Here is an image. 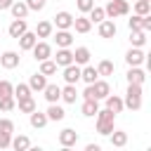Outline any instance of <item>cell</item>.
<instances>
[{
	"label": "cell",
	"instance_id": "obj_31",
	"mask_svg": "<svg viewBox=\"0 0 151 151\" xmlns=\"http://www.w3.org/2000/svg\"><path fill=\"white\" fill-rule=\"evenodd\" d=\"M52 33H54L52 21H38V26H35V35L38 38H50Z\"/></svg>",
	"mask_w": 151,
	"mask_h": 151
},
{
	"label": "cell",
	"instance_id": "obj_30",
	"mask_svg": "<svg viewBox=\"0 0 151 151\" xmlns=\"http://www.w3.org/2000/svg\"><path fill=\"white\" fill-rule=\"evenodd\" d=\"M144 80H146V73H144L139 66H130V71H127V83H139V85H144Z\"/></svg>",
	"mask_w": 151,
	"mask_h": 151
},
{
	"label": "cell",
	"instance_id": "obj_29",
	"mask_svg": "<svg viewBox=\"0 0 151 151\" xmlns=\"http://www.w3.org/2000/svg\"><path fill=\"white\" fill-rule=\"evenodd\" d=\"M71 28H76V33H90V28H92V21H90L87 17H76Z\"/></svg>",
	"mask_w": 151,
	"mask_h": 151
},
{
	"label": "cell",
	"instance_id": "obj_27",
	"mask_svg": "<svg viewBox=\"0 0 151 151\" xmlns=\"http://www.w3.org/2000/svg\"><path fill=\"white\" fill-rule=\"evenodd\" d=\"M45 113H47V120H54V123H57V120H64V116H66L64 106H59L57 101H54V104H50Z\"/></svg>",
	"mask_w": 151,
	"mask_h": 151
},
{
	"label": "cell",
	"instance_id": "obj_38",
	"mask_svg": "<svg viewBox=\"0 0 151 151\" xmlns=\"http://www.w3.org/2000/svg\"><path fill=\"white\" fill-rule=\"evenodd\" d=\"M14 106H17V99H14L12 94H7V97H0V111H5V113H7V111H12Z\"/></svg>",
	"mask_w": 151,
	"mask_h": 151
},
{
	"label": "cell",
	"instance_id": "obj_17",
	"mask_svg": "<svg viewBox=\"0 0 151 151\" xmlns=\"http://www.w3.org/2000/svg\"><path fill=\"white\" fill-rule=\"evenodd\" d=\"M64 80L71 83V85H76V83L80 80V66H78V64H68V66H64Z\"/></svg>",
	"mask_w": 151,
	"mask_h": 151
},
{
	"label": "cell",
	"instance_id": "obj_35",
	"mask_svg": "<svg viewBox=\"0 0 151 151\" xmlns=\"http://www.w3.org/2000/svg\"><path fill=\"white\" fill-rule=\"evenodd\" d=\"M113 71H116V66H113V61H109V59H101L99 66H97V73H99V76H113Z\"/></svg>",
	"mask_w": 151,
	"mask_h": 151
},
{
	"label": "cell",
	"instance_id": "obj_3",
	"mask_svg": "<svg viewBox=\"0 0 151 151\" xmlns=\"http://www.w3.org/2000/svg\"><path fill=\"white\" fill-rule=\"evenodd\" d=\"M104 14H106V19L125 17V14H130V2L127 0H109L104 7Z\"/></svg>",
	"mask_w": 151,
	"mask_h": 151
},
{
	"label": "cell",
	"instance_id": "obj_15",
	"mask_svg": "<svg viewBox=\"0 0 151 151\" xmlns=\"http://www.w3.org/2000/svg\"><path fill=\"white\" fill-rule=\"evenodd\" d=\"M28 123H31V127H35V130H42L50 120H47V113H42V111H31L28 113Z\"/></svg>",
	"mask_w": 151,
	"mask_h": 151
},
{
	"label": "cell",
	"instance_id": "obj_41",
	"mask_svg": "<svg viewBox=\"0 0 151 151\" xmlns=\"http://www.w3.org/2000/svg\"><path fill=\"white\" fill-rule=\"evenodd\" d=\"M76 5H78V9H80L83 14H87V12L94 7V0H76Z\"/></svg>",
	"mask_w": 151,
	"mask_h": 151
},
{
	"label": "cell",
	"instance_id": "obj_32",
	"mask_svg": "<svg viewBox=\"0 0 151 151\" xmlns=\"http://www.w3.org/2000/svg\"><path fill=\"white\" fill-rule=\"evenodd\" d=\"M17 106H19V111H21V113H31V111H35V109H38L33 97H24V99H17Z\"/></svg>",
	"mask_w": 151,
	"mask_h": 151
},
{
	"label": "cell",
	"instance_id": "obj_14",
	"mask_svg": "<svg viewBox=\"0 0 151 151\" xmlns=\"http://www.w3.org/2000/svg\"><path fill=\"white\" fill-rule=\"evenodd\" d=\"M42 94H45V99H47L50 104H54V101L61 99V87H59L57 83H47V85L42 87Z\"/></svg>",
	"mask_w": 151,
	"mask_h": 151
},
{
	"label": "cell",
	"instance_id": "obj_5",
	"mask_svg": "<svg viewBox=\"0 0 151 151\" xmlns=\"http://www.w3.org/2000/svg\"><path fill=\"white\" fill-rule=\"evenodd\" d=\"M125 61H127V66H142L146 61V54H144L142 47H130L125 52Z\"/></svg>",
	"mask_w": 151,
	"mask_h": 151
},
{
	"label": "cell",
	"instance_id": "obj_6",
	"mask_svg": "<svg viewBox=\"0 0 151 151\" xmlns=\"http://www.w3.org/2000/svg\"><path fill=\"white\" fill-rule=\"evenodd\" d=\"M59 144H61L64 149L76 146V144H78V132H76L73 127H64V130L59 132Z\"/></svg>",
	"mask_w": 151,
	"mask_h": 151
},
{
	"label": "cell",
	"instance_id": "obj_21",
	"mask_svg": "<svg viewBox=\"0 0 151 151\" xmlns=\"http://www.w3.org/2000/svg\"><path fill=\"white\" fill-rule=\"evenodd\" d=\"M104 101H106V109L113 111V113H120V111L125 109V106H123V97H118V94H106Z\"/></svg>",
	"mask_w": 151,
	"mask_h": 151
},
{
	"label": "cell",
	"instance_id": "obj_16",
	"mask_svg": "<svg viewBox=\"0 0 151 151\" xmlns=\"http://www.w3.org/2000/svg\"><path fill=\"white\" fill-rule=\"evenodd\" d=\"M9 12H12L14 19H26V14H28L31 9H28V5H26L24 0H14V2L9 5Z\"/></svg>",
	"mask_w": 151,
	"mask_h": 151
},
{
	"label": "cell",
	"instance_id": "obj_25",
	"mask_svg": "<svg viewBox=\"0 0 151 151\" xmlns=\"http://www.w3.org/2000/svg\"><path fill=\"white\" fill-rule=\"evenodd\" d=\"M80 94H78V90H76V85H71V83H66L64 87H61V99L66 101V104H76V99H78Z\"/></svg>",
	"mask_w": 151,
	"mask_h": 151
},
{
	"label": "cell",
	"instance_id": "obj_47",
	"mask_svg": "<svg viewBox=\"0 0 151 151\" xmlns=\"http://www.w3.org/2000/svg\"><path fill=\"white\" fill-rule=\"evenodd\" d=\"M85 151H99V144H87Z\"/></svg>",
	"mask_w": 151,
	"mask_h": 151
},
{
	"label": "cell",
	"instance_id": "obj_22",
	"mask_svg": "<svg viewBox=\"0 0 151 151\" xmlns=\"http://www.w3.org/2000/svg\"><path fill=\"white\" fill-rule=\"evenodd\" d=\"M109 139H111V146H118V149H123L125 144H127V132L125 130H111V134H109Z\"/></svg>",
	"mask_w": 151,
	"mask_h": 151
},
{
	"label": "cell",
	"instance_id": "obj_40",
	"mask_svg": "<svg viewBox=\"0 0 151 151\" xmlns=\"http://www.w3.org/2000/svg\"><path fill=\"white\" fill-rule=\"evenodd\" d=\"M14 92V85L9 83V80H0V97H7V94H12ZM14 97V94H12Z\"/></svg>",
	"mask_w": 151,
	"mask_h": 151
},
{
	"label": "cell",
	"instance_id": "obj_46",
	"mask_svg": "<svg viewBox=\"0 0 151 151\" xmlns=\"http://www.w3.org/2000/svg\"><path fill=\"white\" fill-rule=\"evenodd\" d=\"M12 2H14V0H0V9H9Z\"/></svg>",
	"mask_w": 151,
	"mask_h": 151
},
{
	"label": "cell",
	"instance_id": "obj_23",
	"mask_svg": "<svg viewBox=\"0 0 151 151\" xmlns=\"http://www.w3.org/2000/svg\"><path fill=\"white\" fill-rule=\"evenodd\" d=\"M90 50L87 47H76L73 50V64H78V66H85V64H90Z\"/></svg>",
	"mask_w": 151,
	"mask_h": 151
},
{
	"label": "cell",
	"instance_id": "obj_36",
	"mask_svg": "<svg viewBox=\"0 0 151 151\" xmlns=\"http://www.w3.org/2000/svg\"><path fill=\"white\" fill-rule=\"evenodd\" d=\"M40 73H42V76H54V73H57L54 59H42V61H40Z\"/></svg>",
	"mask_w": 151,
	"mask_h": 151
},
{
	"label": "cell",
	"instance_id": "obj_33",
	"mask_svg": "<svg viewBox=\"0 0 151 151\" xmlns=\"http://www.w3.org/2000/svg\"><path fill=\"white\" fill-rule=\"evenodd\" d=\"M14 99H24V97H33V92H31V87H28V83H19V85H14Z\"/></svg>",
	"mask_w": 151,
	"mask_h": 151
},
{
	"label": "cell",
	"instance_id": "obj_43",
	"mask_svg": "<svg viewBox=\"0 0 151 151\" xmlns=\"http://www.w3.org/2000/svg\"><path fill=\"white\" fill-rule=\"evenodd\" d=\"M142 21H144V17H139V14H132V17L127 19V26H130V28H142Z\"/></svg>",
	"mask_w": 151,
	"mask_h": 151
},
{
	"label": "cell",
	"instance_id": "obj_11",
	"mask_svg": "<svg viewBox=\"0 0 151 151\" xmlns=\"http://www.w3.org/2000/svg\"><path fill=\"white\" fill-rule=\"evenodd\" d=\"M54 42H57V47H71V45H73V33H71V28H57Z\"/></svg>",
	"mask_w": 151,
	"mask_h": 151
},
{
	"label": "cell",
	"instance_id": "obj_20",
	"mask_svg": "<svg viewBox=\"0 0 151 151\" xmlns=\"http://www.w3.org/2000/svg\"><path fill=\"white\" fill-rule=\"evenodd\" d=\"M47 85V76H42L40 71L38 73H33L31 76V80H28V87H31V92H42V87Z\"/></svg>",
	"mask_w": 151,
	"mask_h": 151
},
{
	"label": "cell",
	"instance_id": "obj_26",
	"mask_svg": "<svg viewBox=\"0 0 151 151\" xmlns=\"http://www.w3.org/2000/svg\"><path fill=\"white\" fill-rule=\"evenodd\" d=\"M80 111H83V116H87V118L97 116V111H99V99H83Z\"/></svg>",
	"mask_w": 151,
	"mask_h": 151
},
{
	"label": "cell",
	"instance_id": "obj_7",
	"mask_svg": "<svg viewBox=\"0 0 151 151\" xmlns=\"http://www.w3.org/2000/svg\"><path fill=\"white\" fill-rule=\"evenodd\" d=\"M19 52H14V50H7V52H2L0 54V66L2 68H7V71H12V68H17L19 66Z\"/></svg>",
	"mask_w": 151,
	"mask_h": 151
},
{
	"label": "cell",
	"instance_id": "obj_2",
	"mask_svg": "<svg viewBox=\"0 0 151 151\" xmlns=\"http://www.w3.org/2000/svg\"><path fill=\"white\" fill-rule=\"evenodd\" d=\"M113 123H116V113L109 111V109H99L97 111V132L109 137L111 130H113Z\"/></svg>",
	"mask_w": 151,
	"mask_h": 151
},
{
	"label": "cell",
	"instance_id": "obj_10",
	"mask_svg": "<svg viewBox=\"0 0 151 151\" xmlns=\"http://www.w3.org/2000/svg\"><path fill=\"white\" fill-rule=\"evenodd\" d=\"M116 33H118V26L113 19L99 21V38H116Z\"/></svg>",
	"mask_w": 151,
	"mask_h": 151
},
{
	"label": "cell",
	"instance_id": "obj_34",
	"mask_svg": "<svg viewBox=\"0 0 151 151\" xmlns=\"http://www.w3.org/2000/svg\"><path fill=\"white\" fill-rule=\"evenodd\" d=\"M134 14H139V17L151 14V0H137L134 2Z\"/></svg>",
	"mask_w": 151,
	"mask_h": 151
},
{
	"label": "cell",
	"instance_id": "obj_12",
	"mask_svg": "<svg viewBox=\"0 0 151 151\" xmlns=\"http://www.w3.org/2000/svg\"><path fill=\"white\" fill-rule=\"evenodd\" d=\"M28 31V24H26V19H12V24H9V28H7V33H9V38H19L21 33H26Z\"/></svg>",
	"mask_w": 151,
	"mask_h": 151
},
{
	"label": "cell",
	"instance_id": "obj_9",
	"mask_svg": "<svg viewBox=\"0 0 151 151\" xmlns=\"http://www.w3.org/2000/svg\"><path fill=\"white\" fill-rule=\"evenodd\" d=\"M52 26H57V28H71V26H73V14H71V12H66V9L57 12V14H54Z\"/></svg>",
	"mask_w": 151,
	"mask_h": 151
},
{
	"label": "cell",
	"instance_id": "obj_45",
	"mask_svg": "<svg viewBox=\"0 0 151 151\" xmlns=\"http://www.w3.org/2000/svg\"><path fill=\"white\" fill-rule=\"evenodd\" d=\"M83 99H94V92H92V85H87V87H85V92H83Z\"/></svg>",
	"mask_w": 151,
	"mask_h": 151
},
{
	"label": "cell",
	"instance_id": "obj_18",
	"mask_svg": "<svg viewBox=\"0 0 151 151\" xmlns=\"http://www.w3.org/2000/svg\"><path fill=\"white\" fill-rule=\"evenodd\" d=\"M92 92H94V99H104L106 94H111V85L106 83V80H94L92 83Z\"/></svg>",
	"mask_w": 151,
	"mask_h": 151
},
{
	"label": "cell",
	"instance_id": "obj_19",
	"mask_svg": "<svg viewBox=\"0 0 151 151\" xmlns=\"http://www.w3.org/2000/svg\"><path fill=\"white\" fill-rule=\"evenodd\" d=\"M130 45H132V47H144V45H146V31H142V28H130Z\"/></svg>",
	"mask_w": 151,
	"mask_h": 151
},
{
	"label": "cell",
	"instance_id": "obj_42",
	"mask_svg": "<svg viewBox=\"0 0 151 151\" xmlns=\"http://www.w3.org/2000/svg\"><path fill=\"white\" fill-rule=\"evenodd\" d=\"M24 2L28 5V9H31V12H40V9L45 7V2H47V0H24Z\"/></svg>",
	"mask_w": 151,
	"mask_h": 151
},
{
	"label": "cell",
	"instance_id": "obj_37",
	"mask_svg": "<svg viewBox=\"0 0 151 151\" xmlns=\"http://www.w3.org/2000/svg\"><path fill=\"white\" fill-rule=\"evenodd\" d=\"M87 14H90L87 19H90L92 24H99V21H104V19H106V14H104V7H97V5H94V7H92Z\"/></svg>",
	"mask_w": 151,
	"mask_h": 151
},
{
	"label": "cell",
	"instance_id": "obj_24",
	"mask_svg": "<svg viewBox=\"0 0 151 151\" xmlns=\"http://www.w3.org/2000/svg\"><path fill=\"white\" fill-rule=\"evenodd\" d=\"M97 78H99V73H97V68H94V66H90V64L80 66V80H85L87 85H92Z\"/></svg>",
	"mask_w": 151,
	"mask_h": 151
},
{
	"label": "cell",
	"instance_id": "obj_44",
	"mask_svg": "<svg viewBox=\"0 0 151 151\" xmlns=\"http://www.w3.org/2000/svg\"><path fill=\"white\" fill-rule=\"evenodd\" d=\"M9 142H12V134L9 132H0V149H9Z\"/></svg>",
	"mask_w": 151,
	"mask_h": 151
},
{
	"label": "cell",
	"instance_id": "obj_8",
	"mask_svg": "<svg viewBox=\"0 0 151 151\" xmlns=\"http://www.w3.org/2000/svg\"><path fill=\"white\" fill-rule=\"evenodd\" d=\"M54 64L57 66H68V64H73V50L71 47H59L57 50V54H54Z\"/></svg>",
	"mask_w": 151,
	"mask_h": 151
},
{
	"label": "cell",
	"instance_id": "obj_39",
	"mask_svg": "<svg viewBox=\"0 0 151 151\" xmlns=\"http://www.w3.org/2000/svg\"><path fill=\"white\" fill-rule=\"evenodd\" d=\"M0 132H9V134H14V120H9V118H0Z\"/></svg>",
	"mask_w": 151,
	"mask_h": 151
},
{
	"label": "cell",
	"instance_id": "obj_4",
	"mask_svg": "<svg viewBox=\"0 0 151 151\" xmlns=\"http://www.w3.org/2000/svg\"><path fill=\"white\" fill-rule=\"evenodd\" d=\"M31 52H33L35 61H42V59H50V57H52V45L45 42V40H38V42L31 47Z\"/></svg>",
	"mask_w": 151,
	"mask_h": 151
},
{
	"label": "cell",
	"instance_id": "obj_13",
	"mask_svg": "<svg viewBox=\"0 0 151 151\" xmlns=\"http://www.w3.org/2000/svg\"><path fill=\"white\" fill-rule=\"evenodd\" d=\"M17 40H19V47H21L24 52H31V47L38 42V35H35V31H26V33H21Z\"/></svg>",
	"mask_w": 151,
	"mask_h": 151
},
{
	"label": "cell",
	"instance_id": "obj_1",
	"mask_svg": "<svg viewBox=\"0 0 151 151\" xmlns=\"http://www.w3.org/2000/svg\"><path fill=\"white\" fill-rule=\"evenodd\" d=\"M123 106L130 109V111H139V109H142V85H139V83H127Z\"/></svg>",
	"mask_w": 151,
	"mask_h": 151
},
{
	"label": "cell",
	"instance_id": "obj_28",
	"mask_svg": "<svg viewBox=\"0 0 151 151\" xmlns=\"http://www.w3.org/2000/svg\"><path fill=\"white\" fill-rule=\"evenodd\" d=\"M9 146H12L14 151H26V149H31V139H28L26 134H17V137H12Z\"/></svg>",
	"mask_w": 151,
	"mask_h": 151
}]
</instances>
